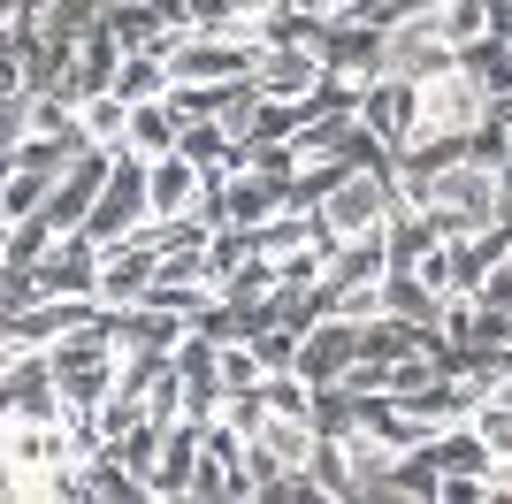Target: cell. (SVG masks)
<instances>
[{
	"mask_svg": "<svg viewBox=\"0 0 512 504\" xmlns=\"http://www.w3.org/2000/svg\"><path fill=\"white\" fill-rule=\"evenodd\" d=\"M169 62H161V54H130L123 62V77H115V92H123V100H161V92H169Z\"/></svg>",
	"mask_w": 512,
	"mask_h": 504,
	"instance_id": "18",
	"label": "cell"
},
{
	"mask_svg": "<svg viewBox=\"0 0 512 504\" xmlns=\"http://www.w3.org/2000/svg\"><path fill=\"white\" fill-rule=\"evenodd\" d=\"M474 428H482V443H490V459L505 466V459H512V405L482 390V405H474Z\"/></svg>",
	"mask_w": 512,
	"mask_h": 504,
	"instance_id": "19",
	"label": "cell"
},
{
	"mask_svg": "<svg viewBox=\"0 0 512 504\" xmlns=\"http://www.w3.org/2000/svg\"><path fill=\"white\" fill-rule=\"evenodd\" d=\"M436 23H444V39L459 46V54H474V46H490L497 31H505V0H444Z\"/></svg>",
	"mask_w": 512,
	"mask_h": 504,
	"instance_id": "14",
	"label": "cell"
},
{
	"mask_svg": "<svg viewBox=\"0 0 512 504\" xmlns=\"http://www.w3.org/2000/svg\"><path fill=\"white\" fill-rule=\"evenodd\" d=\"M92 314H100V298H39V306H16V314H0V352H46L69 329H85Z\"/></svg>",
	"mask_w": 512,
	"mask_h": 504,
	"instance_id": "5",
	"label": "cell"
},
{
	"mask_svg": "<svg viewBox=\"0 0 512 504\" xmlns=\"http://www.w3.org/2000/svg\"><path fill=\"white\" fill-rule=\"evenodd\" d=\"M451 62H459V46L444 39L436 8H421V16H398V23H390V62H383V69H398V77L428 84V77H444Z\"/></svg>",
	"mask_w": 512,
	"mask_h": 504,
	"instance_id": "8",
	"label": "cell"
},
{
	"mask_svg": "<svg viewBox=\"0 0 512 504\" xmlns=\"http://www.w3.org/2000/svg\"><path fill=\"white\" fill-rule=\"evenodd\" d=\"M62 184V168H39V161H8L0 168V222H23V214H46Z\"/></svg>",
	"mask_w": 512,
	"mask_h": 504,
	"instance_id": "12",
	"label": "cell"
},
{
	"mask_svg": "<svg viewBox=\"0 0 512 504\" xmlns=\"http://www.w3.org/2000/svg\"><path fill=\"white\" fill-rule=\"evenodd\" d=\"M360 352H367V321H352V314H321L314 329H306V344H299V375L314 382H344L352 367H360Z\"/></svg>",
	"mask_w": 512,
	"mask_h": 504,
	"instance_id": "7",
	"label": "cell"
},
{
	"mask_svg": "<svg viewBox=\"0 0 512 504\" xmlns=\"http://www.w3.org/2000/svg\"><path fill=\"white\" fill-rule=\"evenodd\" d=\"M421 8H444V0H406V16H421Z\"/></svg>",
	"mask_w": 512,
	"mask_h": 504,
	"instance_id": "21",
	"label": "cell"
},
{
	"mask_svg": "<svg viewBox=\"0 0 512 504\" xmlns=\"http://www.w3.org/2000/svg\"><path fill=\"white\" fill-rule=\"evenodd\" d=\"M77 115H85V138L92 146H107V153H123V138H130V100L107 84V92H92V100H77Z\"/></svg>",
	"mask_w": 512,
	"mask_h": 504,
	"instance_id": "16",
	"label": "cell"
},
{
	"mask_svg": "<svg viewBox=\"0 0 512 504\" xmlns=\"http://www.w3.org/2000/svg\"><path fill=\"white\" fill-rule=\"evenodd\" d=\"M314 482H321V497H360V474H352L344 436H321L314 443Z\"/></svg>",
	"mask_w": 512,
	"mask_h": 504,
	"instance_id": "17",
	"label": "cell"
},
{
	"mask_svg": "<svg viewBox=\"0 0 512 504\" xmlns=\"http://www.w3.org/2000/svg\"><path fill=\"white\" fill-rule=\"evenodd\" d=\"M490 107H497V92L482 84V69L459 54L444 77L421 84V138H413V146H467L474 130L490 123Z\"/></svg>",
	"mask_w": 512,
	"mask_h": 504,
	"instance_id": "2",
	"label": "cell"
},
{
	"mask_svg": "<svg viewBox=\"0 0 512 504\" xmlns=\"http://www.w3.org/2000/svg\"><path fill=\"white\" fill-rule=\"evenodd\" d=\"M107 176H115V153H107V146H85L77 161L62 168L54 199H46V222H54V230H85L92 207H100V191H107Z\"/></svg>",
	"mask_w": 512,
	"mask_h": 504,
	"instance_id": "9",
	"label": "cell"
},
{
	"mask_svg": "<svg viewBox=\"0 0 512 504\" xmlns=\"http://www.w3.org/2000/svg\"><path fill=\"white\" fill-rule=\"evenodd\" d=\"M383 497L390 504H421V497H444V459H436V443H413L406 459L390 466V482H383Z\"/></svg>",
	"mask_w": 512,
	"mask_h": 504,
	"instance_id": "15",
	"label": "cell"
},
{
	"mask_svg": "<svg viewBox=\"0 0 512 504\" xmlns=\"http://www.w3.org/2000/svg\"><path fill=\"white\" fill-rule=\"evenodd\" d=\"M153 275H161V245H146V237L107 245V260H100V306H138Z\"/></svg>",
	"mask_w": 512,
	"mask_h": 504,
	"instance_id": "11",
	"label": "cell"
},
{
	"mask_svg": "<svg viewBox=\"0 0 512 504\" xmlns=\"http://www.w3.org/2000/svg\"><path fill=\"white\" fill-rule=\"evenodd\" d=\"M253 84L268 100H314L321 84H329V62H321V39H268L253 62Z\"/></svg>",
	"mask_w": 512,
	"mask_h": 504,
	"instance_id": "4",
	"label": "cell"
},
{
	"mask_svg": "<svg viewBox=\"0 0 512 504\" xmlns=\"http://www.w3.org/2000/svg\"><path fill=\"white\" fill-rule=\"evenodd\" d=\"M398 207H406L398 199V168H344L337 184L314 199V237L329 252L352 245V237H383Z\"/></svg>",
	"mask_w": 512,
	"mask_h": 504,
	"instance_id": "1",
	"label": "cell"
},
{
	"mask_svg": "<svg viewBox=\"0 0 512 504\" xmlns=\"http://www.w3.org/2000/svg\"><path fill=\"white\" fill-rule=\"evenodd\" d=\"M199 459H207V428H199V420H176V428H169V443H161V459H153V474H146L153 504L192 497V474H199Z\"/></svg>",
	"mask_w": 512,
	"mask_h": 504,
	"instance_id": "10",
	"label": "cell"
},
{
	"mask_svg": "<svg viewBox=\"0 0 512 504\" xmlns=\"http://www.w3.org/2000/svg\"><path fill=\"white\" fill-rule=\"evenodd\" d=\"M360 123L375 130V138H390V146L406 153L413 138H421V84L398 77V69H383V77L360 84Z\"/></svg>",
	"mask_w": 512,
	"mask_h": 504,
	"instance_id": "6",
	"label": "cell"
},
{
	"mask_svg": "<svg viewBox=\"0 0 512 504\" xmlns=\"http://www.w3.org/2000/svg\"><path fill=\"white\" fill-rule=\"evenodd\" d=\"M123 146L146 153V161H161V153L184 146V115L169 107V92H161V100H130V138Z\"/></svg>",
	"mask_w": 512,
	"mask_h": 504,
	"instance_id": "13",
	"label": "cell"
},
{
	"mask_svg": "<svg viewBox=\"0 0 512 504\" xmlns=\"http://www.w3.org/2000/svg\"><path fill=\"white\" fill-rule=\"evenodd\" d=\"M321 62H329V77H344V84L383 77V62H390V23L329 16V23H321Z\"/></svg>",
	"mask_w": 512,
	"mask_h": 504,
	"instance_id": "3",
	"label": "cell"
},
{
	"mask_svg": "<svg viewBox=\"0 0 512 504\" xmlns=\"http://www.w3.org/2000/svg\"><path fill=\"white\" fill-rule=\"evenodd\" d=\"M497 497H512V459H505V466H497Z\"/></svg>",
	"mask_w": 512,
	"mask_h": 504,
	"instance_id": "20",
	"label": "cell"
}]
</instances>
